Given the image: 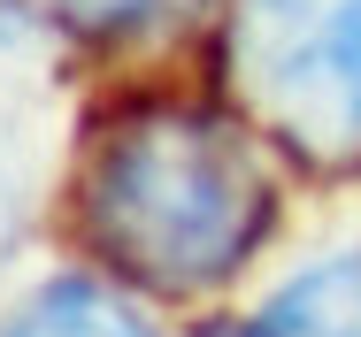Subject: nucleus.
<instances>
[{
  "mask_svg": "<svg viewBox=\"0 0 361 337\" xmlns=\"http://www.w3.org/2000/svg\"><path fill=\"white\" fill-rule=\"evenodd\" d=\"M277 215L254 146L200 108H139L100 138L85 177L92 246L146 291H208Z\"/></svg>",
  "mask_w": 361,
  "mask_h": 337,
  "instance_id": "f257e3e1",
  "label": "nucleus"
},
{
  "mask_svg": "<svg viewBox=\"0 0 361 337\" xmlns=\"http://www.w3.org/2000/svg\"><path fill=\"white\" fill-rule=\"evenodd\" d=\"M231 77L300 161H361V0H238Z\"/></svg>",
  "mask_w": 361,
  "mask_h": 337,
  "instance_id": "f03ea898",
  "label": "nucleus"
},
{
  "mask_svg": "<svg viewBox=\"0 0 361 337\" xmlns=\"http://www.w3.org/2000/svg\"><path fill=\"white\" fill-rule=\"evenodd\" d=\"M231 337H361V253H331V261L300 269Z\"/></svg>",
  "mask_w": 361,
  "mask_h": 337,
  "instance_id": "7ed1b4c3",
  "label": "nucleus"
},
{
  "mask_svg": "<svg viewBox=\"0 0 361 337\" xmlns=\"http://www.w3.org/2000/svg\"><path fill=\"white\" fill-rule=\"evenodd\" d=\"M0 337H154V322H146L131 299H116L108 284L62 276V284H47Z\"/></svg>",
  "mask_w": 361,
  "mask_h": 337,
  "instance_id": "20e7f679",
  "label": "nucleus"
},
{
  "mask_svg": "<svg viewBox=\"0 0 361 337\" xmlns=\"http://www.w3.org/2000/svg\"><path fill=\"white\" fill-rule=\"evenodd\" d=\"M54 8L85 31H131V23H154V15H169L185 0H54Z\"/></svg>",
  "mask_w": 361,
  "mask_h": 337,
  "instance_id": "39448f33",
  "label": "nucleus"
},
{
  "mask_svg": "<svg viewBox=\"0 0 361 337\" xmlns=\"http://www.w3.org/2000/svg\"><path fill=\"white\" fill-rule=\"evenodd\" d=\"M8 238H16V200H8V177H0V261H8Z\"/></svg>",
  "mask_w": 361,
  "mask_h": 337,
  "instance_id": "423d86ee",
  "label": "nucleus"
},
{
  "mask_svg": "<svg viewBox=\"0 0 361 337\" xmlns=\"http://www.w3.org/2000/svg\"><path fill=\"white\" fill-rule=\"evenodd\" d=\"M16 31H23V15H16V0H0V46H8Z\"/></svg>",
  "mask_w": 361,
  "mask_h": 337,
  "instance_id": "0eeeda50",
  "label": "nucleus"
}]
</instances>
